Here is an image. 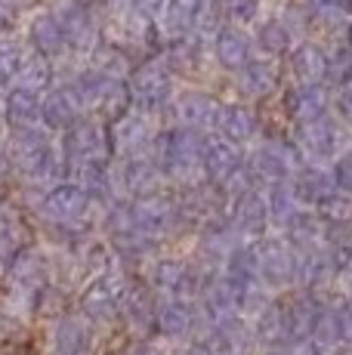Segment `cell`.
<instances>
[{"label":"cell","instance_id":"4","mask_svg":"<svg viewBox=\"0 0 352 355\" xmlns=\"http://www.w3.org/2000/svg\"><path fill=\"white\" fill-rule=\"evenodd\" d=\"M340 112H343V118L346 121H352V87L340 96Z\"/></svg>","mask_w":352,"mask_h":355},{"label":"cell","instance_id":"1","mask_svg":"<svg viewBox=\"0 0 352 355\" xmlns=\"http://www.w3.org/2000/svg\"><path fill=\"white\" fill-rule=\"evenodd\" d=\"M297 65H300L303 78H318V74H324V68H328V59H324L315 46H306V50H300V56H297Z\"/></svg>","mask_w":352,"mask_h":355},{"label":"cell","instance_id":"2","mask_svg":"<svg viewBox=\"0 0 352 355\" xmlns=\"http://www.w3.org/2000/svg\"><path fill=\"white\" fill-rule=\"evenodd\" d=\"M220 56H222V62H229V65L245 62V56H247L245 37H238V34H226V37L220 40Z\"/></svg>","mask_w":352,"mask_h":355},{"label":"cell","instance_id":"3","mask_svg":"<svg viewBox=\"0 0 352 355\" xmlns=\"http://www.w3.org/2000/svg\"><path fill=\"white\" fill-rule=\"evenodd\" d=\"M334 182H337V186H340L346 195H352V152H346V155H340V158H337Z\"/></svg>","mask_w":352,"mask_h":355}]
</instances>
